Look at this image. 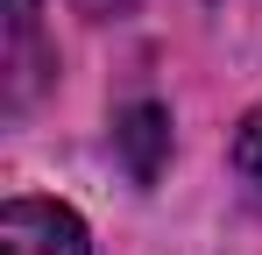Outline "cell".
I'll list each match as a JSON object with an SVG mask.
<instances>
[{
    "instance_id": "obj_1",
    "label": "cell",
    "mask_w": 262,
    "mask_h": 255,
    "mask_svg": "<svg viewBox=\"0 0 262 255\" xmlns=\"http://www.w3.org/2000/svg\"><path fill=\"white\" fill-rule=\"evenodd\" d=\"M0 255H92L85 220L57 199H7L0 206Z\"/></svg>"
},
{
    "instance_id": "obj_2",
    "label": "cell",
    "mask_w": 262,
    "mask_h": 255,
    "mask_svg": "<svg viewBox=\"0 0 262 255\" xmlns=\"http://www.w3.org/2000/svg\"><path fill=\"white\" fill-rule=\"evenodd\" d=\"M50 71L57 57L43 50V0H7V114H29Z\"/></svg>"
},
{
    "instance_id": "obj_3",
    "label": "cell",
    "mask_w": 262,
    "mask_h": 255,
    "mask_svg": "<svg viewBox=\"0 0 262 255\" xmlns=\"http://www.w3.org/2000/svg\"><path fill=\"white\" fill-rule=\"evenodd\" d=\"M234 170H241V184L255 192V206H262V107L234 128Z\"/></svg>"
},
{
    "instance_id": "obj_4",
    "label": "cell",
    "mask_w": 262,
    "mask_h": 255,
    "mask_svg": "<svg viewBox=\"0 0 262 255\" xmlns=\"http://www.w3.org/2000/svg\"><path fill=\"white\" fill-rule=\"evenodd\" d=\"M170 128H163V114L156 107H135L128 114V128H121V142L135 149V177H156V156H142V142H163Z\"/></svg>"
}]
</instances>
